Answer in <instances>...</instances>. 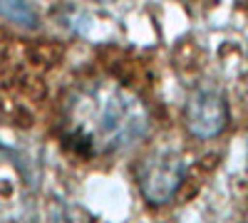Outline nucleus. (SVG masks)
Wrapping results in <instances>:
<instances>
[{
	"instance_id": "1",
	"label": "nucleus",
	"mask_w": 248,
	"mask_h": 223,
	"mask_svg": "<svg viewBox=\"0 0 248 223\" xmlns=\"http://www.w3.org/2000/svg\"><path fill=\"white\" fill-rule=\"evenodd\" d=\"M62 121L65 139L77 151L107 156L129 149L149 132V109L119 82H90L67 99Z\"/></svg>"
},
{
	"instance_id": "2",
	"label": "nucleus",
	"mask_w": 248,
	"mask_h": 223,
	"mask_svg": "<svg viewBox=\"0 0 248 223\" xmlns=\"http://www.w3.org/2000/svg\"><path fill=\"white\" fill-rule=\"evenodd\" d=\"M186 176V161L174 149H156L139 164L137 186L144 201L152 206H164L176 196Z\"/></svg>"
},
{
	"instance_id": "3",
	"label": "nucleus",
	"mask_w": 248,
	"mask_h": 223,
	"mask_svg": "<svg viewBox=\"0 0 248 223\" xmlns=\"http://www.w3.org/2000/svg\"><path fill=\"white\" fill-rule=\"evenodd\" d=\"M229 102L226 94L216 87H199L189 94L184 104L186 132L196 139H214L229 127Z\"/></svg>"
},
{
	"instance_id": "4",
	"label": "nucleus",
	"mask_w": 248,
	"mask_h": 223,
	"mask_svg": "<svg viewBox=\"0 0 248 223\" xmlns=\"http://www.w3.org/2000/svg\"><path fill=\"white\" fill-rule=\"evenodd\" d=\"M0 17H5L8 23L28 28V30H35L40 23L37 10L32 8L30 0H0Z\"/></svg>"
},
{
	"instance_id": "5",
	"label": "nucleus",
	"mask_w": 248,
	"mask_h": 223,
	"mask_svg": "<svg viewBox=\"0 0 248 223\" xmlns=\"http://www.w3.org/2000/svg\"><path fill=\"white\" fill-rule=\"evenodd\" d=\"M94 3H114V0H94Z\"/></svg>"
},
{
	"instance_id": "6",
	"label": "nucleus",
	"mask_w": 248,
	"mask_h": 223,
	"mask_svg": "<svg viewBox=\"0 0 248 223\" xmlns=\"http://www.w3.org/2000/svg\"><path fill=\"white\" fill-rule=\"evenodd\" d=\"M246 55H248V40H246Z\"/></svg>"
}]
</instances>
